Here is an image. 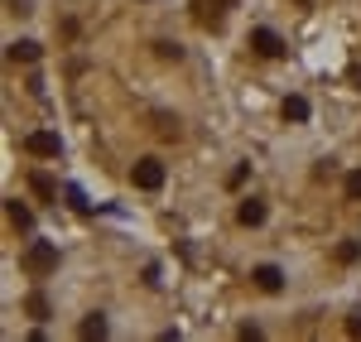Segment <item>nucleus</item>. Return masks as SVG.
Here are the masks:
<instances>
[{
	"label": "nucleus",
	"mask_w": 361,
	"mask_h": 342,
	"mask_svg": "<svg viewBox=\"0 0 361 342\" xmlns=\"http://www.w3.org/2000/svg\"><path fill=\"white\" fill-rule=\"evenodd\" d=\"M284 121H308V102L304 97H289V102H284Z\"/></svg>",
	"instance_id": "9"
},
{
	"label": "nucleus",
	"mask_w": 361,
	"mask_h": 342,
	"mask_svg": "<svg viewBox=\"0 0 361 342\" xmlns=\"http://www.w3.org/2000/svg\"><path fill=\"white\" fill-rule=\"evenodd\" d=\"M236 217H241V227H260V222H265V202L246 198L241 207H236Z\"/></svg>",
	"instance_id": "6"
},
{
	"label": "nucleus",
	"mask_w": 361,
	"mask_h": 342,
	"mask_svg": "<svg viewBox=\"0 0 361 342\" xmlns=\"http://www.w3.org/2000/svg\"><path fill=\"white\" fill-rule=\"evenodd\" d=\"M347 328H352V333L361 338V314H352V323H347Z\"/></svg>",
	"instance_id": "15"
},
{
	"label": "nucleus",
	"mask_w": 361,
	"mask_h": 342,
	"mask_svg": "<svg viewBox=\"0 0 361 342\" xmlns=\"http://www.w3.org/2000/svg\"><path fill=\"white\" fill-rule=\"evenodd\" d=\"M39 54H44V49H39L34 39H20V44H10V58H15V63H39Z\"/></svg>",
	"instance_id": "7"
},
{
	"label": "nucleus",
	"mask_w": 361,
	"mask_h": 342,
	"mask_svg": "<svg viewBox=\"0 0 361 342\" xmlns=\"http://www.w3.org/2000/svg\"><path fill=\"white\" fill-rule=\"evenodd\" d=\"M255 289H265V294H279V285H284V275H279V265H255Z\"/></svg>",
	"instance_id": "5"
},
{
	"label": "nucleus",
	"mask_w": 361,
	"mask_h": 342,
	"mask_svg": "<svg viewBox=\"0 0 361 342\" xmlns=\"http://www.w3.org/2000/svg\"><path fill=\"white\" fill-rule=\"evenodd\" d=\"M29 183H34V193H39V198H54V183H49V178H44V173H34V178H29Z\"/></svg>",
	"instance_id": "13"
},
{
	"label": "nucleus",
	"mask_w": 361,
	"mask_h": 342,
	"mask_svg": "<svg viewBox=\"0 0 361 342\" xmlns=\"http://www.w3.org/2000/svg\"><path fill=\"white\" fill-rule=\"evenodd\" d=\"M250 44H255V54H260V58H279V54H284V39H279L275 29H255Z\"/></svg>",
	"instance_id": "4"
},
{
	"label": "nucleus",
	"mask_w": 361,
	"mask_h": 342,
	"mask_svg": "<svg viewBox=\"0 0 361 342\" xmlns=\"http://www.w3.org/2000/svg\"><path fill=\"white\" fill-rule=\"evenodd\" d=\"M82 338H106V318H102V314H92V318L82 323Z\"/></svg>",
	"instance_id": "10"
},
{
	"label": "nucleus",
	"mask_w": 361,
	"mask_h": 342,
	"mask_svg": "<svg viewBox=\"0 0 361 342\" xmlns=\"http://www.w3.org/2000/svg\"><path fill=\"white\" fill-rule=\"evenodd\" d=\"M347 198H361V169L347 173Z\"/></svg>",
	"instance_id": "14"
},
{
	"label": "nucleus",
	"mask_w": 361,
	"mask_h": 342,
	"mask_svg": "<svg viewBox=\"0 0 361 342\" xmlns=\"http://www.w3.org/2000/svg\"><path fill=\"white\" fill-rule=\"evenodd\" d=\"M357 256H361L357 241H342V246H337V260H342V265H357Z\"/></svg>",
	"instance_id": "11"
},
{
	"label": "nucleus",
	"mask_w": 361,
	"mask_h": 342,
	"mask_svg": "<svg viewBox=\"0 0 361 342\" xmlns=\"http://www.w3.org/2000/svg\"><path fill=\"white\" fill-rule=\"evenodd\" d=\"M25 149L39 154V159H54V154H63V140H58L54 130H34V135L25 140Z\"/></svg>",
	"instance_id": "3"
},
{
	"label": "nucleus",
	"mask_w": 361,
	"mask_h": 342,
	"mask_svg": "<svg viewBox=\"0 0 361 342\" xmlns=\"http://www.w3.org/2000/svg\"><path fill=\"white\" fill-rule=\"evenodd\" d=\"M29 314H34V318H49V299H44V294H29Z\"/></svg>",
	"instance_id": "12"
},
{
	"label": "nucleus",
	"mask_w": 361,
	"mask_h": 342,
	"mask_svg": "<svg viewBox=\"0 0 361 342\" xmlns=\"http://www.w3.org/2000/svg\"><path fill=\"white\" fill-rule=\"evenodd\" d=\"M130 183L135 188H145V193H154V188H164V164L149 154V159H140L135 169H130Z\"/></svg>",
	"instance_id": "2"
},
{
	"label": "nucleus",
	"mask_w": 361,
	"mask_h": 342,
	"mask_svg": "<svg viewBox=\"0 0 361 342\" xmlns=\"http://www.w3.org/2000/svg\"><path fill=\"white\" fill-rule=\"evenodd\" d=\"M5 212H10V222H15V227H20V231H25L29 222H34V217H29V207H25V202H20V198H10V202H5Z\"/></svg>",
	"instance_id": "8"
},
{
	"label": "nucleus",
	"mask_w": 361,
	"mask_h": 342,
	"mask_svg": "<svg viewBox=\"0 0 361 342\" xmlns=\"http://www.w3.org/2000/svg\"><path fill=\"white\" fill-rule=\"evenodd\" d=\"M20 265H25L29 275H54V270H58V246H54V241H34Z\"/></svg>",
	"instance_id": "1"
}]
</instances>
